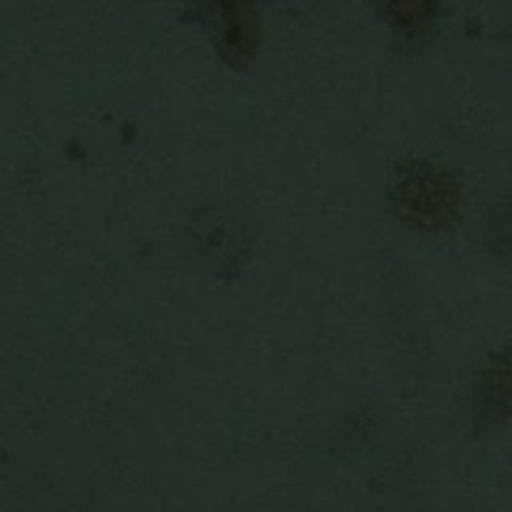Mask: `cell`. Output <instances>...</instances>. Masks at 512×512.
Returning a JSON list of instances; mask_svg holds the SVG:
<instances>
[{"label":"cell","instance_id":"cell-1","mask_svg":"<svg viewBox=\"0 0 512 512\" xmlns=\"http://www.w3.org/2000/svg\"><path fill=\"white\" fill-rule=\"evenodd\" d=\"M392 204L402 222L420 230H442L458 218L460 188L436 164L408 160L396 174Z\"/></svg>","mask_w":512,"mask_h":512},{"label":"cell","instance_id":"cell-2","mask_svg":"<svg viewBox=\"0 0 512 512\" xmlns=\"http://www.w3.org/2000/svg\"><path fill=\"white\" fill-rule=\"evenodd\" d=\"M222 46L230 62H252L258 48V18L252 4H226Z\"/></svg>","mask_w":512,"mask_h":512},{"label":"cell","instance_id":"cell-3","mask_svg":"<svg viewBox=\"0 0 512 512\" xmlns=\"http://www.w3.org/2000/svg\"><path fill=\"white\" fill-rule=\"evenodd\" d=\"M394 18L408 26V28H420L424 26L428 20H432L436 4L432 2H394L386 6Z\"/></svg>","mask_w":512,"mask_h":512}]
</instances>
